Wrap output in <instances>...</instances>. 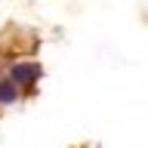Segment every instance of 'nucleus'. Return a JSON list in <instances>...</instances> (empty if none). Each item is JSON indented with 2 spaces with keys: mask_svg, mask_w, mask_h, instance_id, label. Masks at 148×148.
Returning <instances> with one entry per match:
<instances>
[{
  "mask_svg": "<svg viewBox=\"0 0 148 148\" xmlns=\"http://www.w3.org/2000/svg\"><path fill=\"white\" fill-rule=\"evenodd\" d=\"M34 74H37L34 65H16L12 68V80H25V77H34Z\"/></svg>",
  "mask_w": 148,
  "mask_h": 148,
  "instance_id": "f257e3e1",
  "label": "nucleus"
},
{
  "mask_svg": "<svg viewBox=\"0 0 148 148\" xmlns=\"http://www.w3.org/2000/svg\"><path fill=\"white\" fill-rule=\"evenodd\" d=\"M16 99V86H12V83H0V102H12Z\"/></svg>",
  "mask_w": 148,
  "mask_h": 148,
  "instance_id": "f03ea898",
  "label": "nucleus"
}]
</instances>
